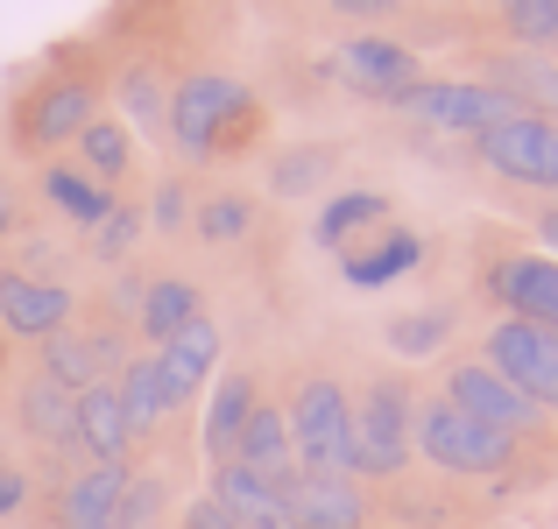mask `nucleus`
Masks as SVG:
<instances>
[{"instance_id":"aec40b11","label":"nucleus","mask_w":558,"mask_h":529,"mask_svg":"<svg viewBox=\"0 0 558 529\" xmlns=\"http://www.w3.org/2000/svg\"><path fill=\"white\" fill-rule=\"evenodd\" d=\"M255 403H262V389H255V374H241V367L213 381V403H205V417H198V452H205L213 466L233 459V445H241Z\"/></svg>"},{"instance_id":"4468645a","label":"nucleus","mask_w":558,"mask_h":529,"mask_svg":"<svg viewBox=\"0 0 558 529\" xmlns=\"http://www.w3.org/2000/svg\"><path fill=\"white\" fill-rule=\"evenodd\" d=\"M424 255H432V241H424L417 226H396L389 219L381 233H368L361 247L340 255V283L347 290H389V283H403V275H417Z\"/></svg>"},{"instance_id":"9d476101","label":"nucleus","mask_w":558,"mask_h":529,"mask_svg":"<svg viewBox=\"0 0 558 529\" xmlns=\"http://www.w3.org/2000/svg\"><path fill=\"white\" fill-rule=\"evenodd\" d=\"M446 403L466 409V417H481L488 431L517 438V445L537 431V423H545V409H537L523 389H509V381L495 374L488 360H452V367H446Z\"/></svg>"},{"instance_id":"a878e982","label":"nucleus","mask_w":558,"mask_h":529,"mask_svg":"<svg viewBox=\"0 0 558 529\" xmlns=\"http://www.w3.org/2000/svg\"><path fill=\"white\" fill-rule=\"evenodd\" d=\"M191 318H205V290L191 275H149V297H142V318H135L142 340L163 346V340H178Z\"/></svg>"},{"instance_id":"c85d7f7f","label":"nucleus","mask_w":558,"mask_h":529,"mask_svg":"<svg viewBox=\"0 0 558 529\" xmlns=\"http://www.w3.org/2000/svg\"><path fill=\"white\" fill-rule=\"evenodd\" d=\"M121 113H128V135H170V85L156 78V64H128L121 71Z\"/></svg>"},{"instance_id":"7ed1b4c3","label":"nucleus","mask_w":558,"mask_h":529,"mask_svg":"<svg viewBox=\"0 0 558 529\" xmlns=\"http://www.w3.org/2000/svg\"><path fill=\"white\" fill-rule=\"evenodd\" d=\"M283 417H290V445H298V473H347L354 466V395L332 374H304Z\"/></svg>"},{"instance_id":"7c9ffc66","label":"nucleus","mask_w":558,"mask_h":529,"mask_svg":"<svg viewBox=\"0 0 558 529\" xmlns=\"http://www.w3.org/2000/svg\"><path fill=\"white\" fill-rule=\"evenodd\" d=\"M170 480L149 473V466H128V488H121V516H113V529H163L170 522Z\"/></svg>"},{"instance_id":"c9c22d12","label":"nucleus","mask_w":558,"mask_h":529,"mask_svg":"<svg viewBox=\"0 0 558 529\" xmlns=\"http://www.w3.org/2000/svg\"><path fill=\"white\" fill-rule=\"evenodd\" d=\"M142 219H149L156 233H178L184 219H191V190L178 184V176H163V184H156V198H149V212H142Z\"/></svg>"},{"instance_id":"39448f33","label":"nucleus","mask_w":558,"mask_h":529,"mask_svg":"<svg viewBox=\"0 0 558 529\" xmlns=\"http://www.w3.org/2000/svg\"><path fill=\"white\" fill-rule=\"evenodd\" d=\"M396 113H403V121H417V127H432V135L481 142L488 127H502L517 107H509L495 85H481V78H417L403 99H396Z\"/></svg>"},{"instance_id":"dca6fc26","label":"nucleus","mask_w":558,"mask_h":529,"mask_svg":"<svg viewBox=\"0 0 558 529\" xmlns=\"http://www.w3.org/2000/svg\"><path fill=\"white\" fill-rule=\"evenodd\" d=\"M381 226H389V190H375V184H347L312 212V241L326 255H347V247H361Z\"/></svg>"},{"instance_id":"473e14b6","label":"nucleus","mask_w":558,"mask_h":529,"mask_svg":"<svg viewBox=\"0 0 558 529\" xmlns=\"http://www.w3.org/2000/svg\"><path fill=\"white\" fill-rule=\"evenodd\" d=\"M452 340V311H403V318H389V353L396 360H438V346Z\"/></svg>"},{"instance_id":"bb28decb","label":"nucleus","mask_w":558,"mask_h":529,"mask_svg":"<svg viewBox=\"0 0 558 529\" xmlns=\"http://www.w3.org/2000/svg\"><path fill=\"white\" fill-rule=\"evenodd\" d=\"M233 459L255 466V473H269V480H290V473H298V445H290V417H283V409H276V403H255V417H247Z\"/></svg>"},{"instance_id":"cd10ccee","label":"nucleus","mask_w":558,"mask_h":529,"mask_svg":"<svg viewBox=\"0 0 558 529\" xmlns=\"http://www.w3.org/2000/svg\"><path fill=\"white\" fill-rule=\"evenodd\" d=\"M71 149H78V170H85V176H99L107 190L121 184L128 170H135V142H128V121H113V113H99V121L85 127Z\"/></svg>"},{"instance_id":"b1692460","label":"nucleus","mask_w":558,"mask_h":529,"mask_svg":"<svg viewBox=\"0 0 558 529\" xmlns=\"http://www.w3.org/2000/svg\"><path fill=\"white\" fill-rule=\"evenodd\" d=\"M71 417H78V395L57 389L50 374H28L22 395H14V423H22L28 445L43 452H71Z\"/></svg>"},{"instance_id":"79ce46f5","label":"nucleus","mask_w":558,"mask_h":529,"mask_svg":"<svg viewBox=\"0 0 558 529\" xmlns=\"http://www.w3.org/2000/svg\"><path fill=\"white\" fill-rule=\"evenodd\" d=\"M537 241H545V247H551V261H558V205H551L545 219H537Z\"/></svg>"},{"instance_id":"f257e3e1","label":"nucleus","mask_w":558,"mask_h":529,"mask_svg":"<svg viewBox=\"0 0 558 529\" xmlns=\"http://www.w3.org/2000/svg\"><path fill=\"white\" fill-rule=\"evenodd\" d=\"M255 121H262V107L233 71H191V78L170 85V142H178L184 163L233 156L255 135Z\"/></svg>"},{"instance_id":"4c0bfd02","label":"nucleus","mask_w":558,"mask_h":529,"mask_svg":"<svg viewBox=\"0 0 558 529\" xmlns=\"http://www.w3.org/2000/svg\"><path fill=\"white\" fill-rule=\"evenodd\" d=\"M22 508H28V473L8 459V452H0V522L22 516Z\"/></svg>"},{"instance_id":"1a4fd4ad","label":"nucleus","mask_w":558,"mask_h":529,"mask_svg":"<svg viewBox=\"0 0 558 529\" xmlns=\"http://www.w3.org/2000/svg\"><path fill=\"white\" fill-rule=\"evenodd\" d=\"M481 163L509 184H531V190H551L558 198V121H537V113H509L502 127L474 142Z\"/></svg>"},{"instance_id":"393cba45","label":"nucleus","mask_w":558,"mask_h":529,"mask_svg":"<svg viewBox=\"0 0 558 529\" xmlns=\"http://www.w3.org/2000/svg\"><path fill=\"white\" fill-rule=\"evenodd\" d=\"M113 395H121V417H128V431H135V438H156L170 423V409H178V395H170L156 353H135V360L113 374Z\"/></svg>"},{"instance_id":"a19ab883","label":"nucleus","mask_w":558,"mask_h":529,"mask_svg":"<svg viewBox=\"0 0 558 529\" xmlns=\"http://www.w3.org/2000/svg\"><path fill=\"white\" fill-rule=\"evenodd\" d=\"M14 226H22V205H14V190L0 184V247L14 241Z\"/></svg>"},{"instance_id":"6ab92c4d","label":"nucleus","mask_w":558,"mask_h":529,"mask_svg":"<svg viewBox=\"0 0 558 529\" xmlns=\"http://www.w3.org/2000/svg\"><path fill=\"white\" fill-rule=\"evenodd\" d=\"M488 78L495 93L509 99L517 113H537V121H558V57H537V50H509V57H488Z\"/></svg>"},{"instance_id":"ea45409f","label":"nucleus","mask_w":558,"mask_h":529,"mask_svg":"<svg viewBox=\"0 0 558 529\" xmlns=\"http://www.w3.org/2000/svg\"><path fill=\"white\" fill-rule=\"evenodd\" d=\"M332 14H347V22H389L396 0H332Z\"/></svg>"},{"instance_id":"ddd939ff","label":"nucleus","mask_w":558,"mask_h":529,"mask_svg":"<svg viewBox=\"0 0 558 529\" xmlns=\"http://www.w3.org/2000/svg\"><path fill=\"white\" fill-rule=\"evenodd\" d=\"M481 283H488V297L502 304L509 318L558 332V261L551 255H495Z\"/></svg>"},{"instance_id":"20e7f679","label":"nucleus","mask_w":558,"mask_h":529,"mask_svg":"<svg viewBox=\"0 0 558 529\" xmlns=\"http://www.w3.org/2000/svg\"><path fill=\"white\" fill-rule=\"evenodd\" d=\"M410 417H417V403H410V389L396 374L368 381V389L354 395V466L347 473L354 480H396L410 466Z\"/></svg>"},{"instance_id":"58836bf2","label":"nucleus","mask_w":558,"mask_h":529,"mask_svg":"<svg viewBox=\"0 0 558 529\" xmlns=\"http://www.w3.org/2000/svg\"><path fill=\"white\" fill-rule=\"evenodd\" d=\"M178 529H241V522H233L227 508L213 502V494H198V502H184V508H178Z\"/></svg>"},{"instance_id":"5701e85b","label":"nucleus","mask_w":558,"mask_h":529,"mask_svg":"<svg viewBox=\"0 0 558 529\" xmlns=\"http://www.w3.org/2000/svg\"><path fill=\"white\" fill-rule=\"evenodd\" d=\"M36 190H43V205H50L64 226H78V233H93L99 219L121 205L107 184H99V176H85L78 163H43V170H36Z\"/></svg>"},{"instance_id":"f3484780","label":"nucleus","mask_w":558,"mask_h":529,"mask_svg":"<svg viewBox=\"0 0 558 529\" xmlns=\"http://www.w3.org/2000/svg\"><path fill=\"white\" fill-rule=\"evenodd\" d=\"M283 488H290V480H269V473H255V466L227 459V466H213V488H205V494H213L241 529H290Z\"/></svg>"},{"instance_id":"412c9836","label":"nucleus","mask_w":558,"mask_h":529,"mask_svg":"<svg viewBox=\"0 0 558 529\" xmlns=\"http://www.w3.org/2000/svg\"><path fill=\"white\" fill-rule=\"evenodd\" d=\"M121 488H128V459L121 466H78V473L57 488V529H113Z\"/></svg>"},{"instance_id":"423d86ee","label":"nucleus","mask_w":558,"mask_h":529,"mask_svg":"<svg viewBox=\"0 0 558 529\" xmlns=\"http://www.w3.org/2000/svg\"><path fill=\"white\" fill-rule=\"evenodd\" d=\"M326 78H340L354 99H381V107H396V99L424 78V57L410 50V42L381 36V28H361V36H347L340 50L326 57Z\"/></svg>"},{"instance_id":"f03ea898","label":"nucleus","mask_w":558,"mask_h":529,"mask_svg":"<svg viewBox=\"0 0 558 529\" xmlns=\"http://www.w3.org/2000/svg\"><path fill=\"white\" fill-rule=\"evenodd\" d=\"M410 452L417 459H432L438 473H502V466H517V438L488 431L481 417H466V409H452L446 395H432V403H417V417H410Z\"/></svg>"},{"instance_id":"e433bc0d","label":"nucleus","mask_w":558,"mask_h":529,"mask_svg":"<svg viewBox=\"0 0 558 529\" xmlns=\"http://www.w3.org/2000/svg\"><path fill=\"white\" fill-rule=\"evenodd\" d=\"M142 297H149V275H121V283L107 290V311H113V325H121V332L142 318Z\"/></svg>"},{"instance_id":"6e6552de","label":"nucleus","mask_w":558,"mask_h":529,"mask_svg":"<svg viewBox=\"0 0 558 529\" xmlns=\"http://www.w3.org/2000/svg\"><path fill=\"white\" fill-rule=\"evenodd\" d=\"M93 121H99V85L93 78H50V85H36V93L22 99V113H14V142H22L28 156H43V149L78 142Z\"/></svg>"},{"instance_id":"2f4dec72","label":"nucleus","mask_w":558,"mask_h":529,"mask_svg":"<svg viewBox=\"0 0 558 529\" xmlns=\"http://www.w3.org/2000/svg\"><path fill=\"white\" fill-rule=\"evenodd\" d=\"M191 226H198V241L233 247V241H247V226H255V198H247V190H213V198L191 212Z\"/></svg>"},{"instance_id":"9b49d317","label":"nucleus","mask_w":558,"mask_h":529,"mask_svg":"<svg viewBox=\"0 0 558 529\" xmlns=\"http://www.w3.org/2000/svg\"><path fill=\"white\" fill-rule=\"evenodd\" d=\"M128 360H135L128 332L121 325H93V332H57V340H43V367H36V374H50L57 389L85 395V389H99V381H113Z\"/></svg>"},{"instance_id":"0eeeda50","label":"nucleus","mask_w":558,"mask_h":529,"mask_svg":"<svg viewBox=\"0 0 558 529\" xmlns=\"http://www.w3.org/2000/svg\"><path fill=\"white\" fill-rule=\"evenodd\" d=\"M481 360H488L509 389L531 395L545 417H558V332L523 325V318H495L488 340H481Z\"/></svg>"},{"instance_id":"2eb2a0df","label":"nucleus","mask_w":558,"mask_h":529,"mask_svg":"<svg viewBox=\"0 0 558 529\" xmlns=\"http://www.w3.org/2000/svg\"><path fill=\"white\" fill-rule=\"evenodd\" d=\"M283 516L290 529H368V502H361L354 473H290Z\"/></svg>"},{"instance_id":"a211bd4d","label":"nucleus","mask_w":558,"mask_h":529,"mask_svg":"<svg viewBox=\"0 0 558 529\" xmlns=\"http://www.w3.org/2000/svg\"><path fill=\"white\" fill-rule=\"evenodd\" d=\"M128 445H135V431H128V417H121V395H113V381L85 389V395H78V417H71V452H78L85 466H121Z\"/></svg>"},{"instance_id":"c756f323","label":"nucleus","mask_w":558,"mask_h":529,"mask_svg":"<svg viewBox=\"0 0 558 529\" xmlns=\"http://www.w3.org/2000/svg\"><path fill=\"white\" fill-rule=\"evenodd\" d=\"M332 170H340V156H332L326 142H298V149H283L269 163V190L276 198H318V190L332 184Z\"/></svg>"},{"instance_id":"f704fd0d","label":"nucleus","mask_w":558,"mask_h":529,"mask_svg":"<svg viewBox=\"0 0 558 529\" xmlns=\"http://www.w3.org/2000/svg\"><path fill=\"white\" fill-rule=\"evenodd\" d=\"M142 233H149L142 205H113V212L93 226V261H99V269H121V261L135 255V241H142Z\"/></svg>"},{"instance_id":"f8f14e48","label":"nucleus","mask_w":558,"mask_h":529,"mask_svg":"<svg viewBox=\"0 0 558 529\" xmlns=\"http://www.w3.org/2000/svg\"><path fill=\"white\" fill-rule=\"evenodd\" d=\"M71 311H78V297H71V283H36V275H14L0 269V340H57V332H71Z\"/></svg>"},{"instance_id":"72a5a7b5","label":"nucleus","mask_w":558,"mask_h":529,"mask_svg":"<svg viewBox=\"0 0 558 529\" xmlns=\"http://www.w3.org/2000/svg\"><path fill=\"white\" fill-rule=\"evenodd\" d=\"M502 28L523 42V50L551 57L558 50V0H502Z\"/></svg>"},{"instance_id":"4be33fe9","label":"nucleus","mask_w":558,"mask_h":529,"mask_svg":"<svg viewBox=\"0 0 558 529\" xmlns=\"http://www.w3.org/2000/svg\"><path fill=\"white\" fill-rule=\"evenodd\" d=\"M219 325L213 318H191V325L178 332V340H163V346H149L156 353V367H163V381H170V395H178V409L191 403V395L205 389V381L219 374Z\"/></svg>"}]
</instances>
